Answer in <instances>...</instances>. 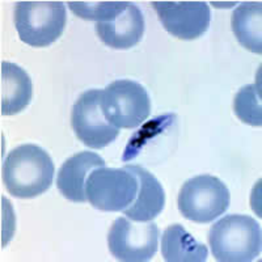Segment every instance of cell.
Wrapping results in <instances>:
<instances>
[{
    "instance_id": "9c48e42d",
    "label": "cell",
    "mask_w": 262,
    "mask_h": 262,
    "mask_svg": "<svg viewBox=\"0 0 262 262\" xmlns=\"http://www.w3.org/2000/svg\"><path fill=\"white\" fill-rule=\"evenodd\" d=\"M164 29L179 39L202 37L210 27L211 9L206 2H152Z\"/></svg>"
},
{
    "instance_id": "5b68a950",
    "label": "cell",
    "mask_w": 262,
    "mask_h": 262,
    "mask_svg": "<svg viewBox=\"0 0 262 262\" xmlns=\"http://www.w3.org/2000/svg\"><path fill=\"white\" fill-rule=\"evenodd\" d=\"M138 179L127 168L100 167L91 172L85 182L86 201L100 211H123L134 202Z\"/></svg>"
},
{
    "instance_id": "52a82bcc",
    "label": "cell",
    "mask_w": 262,
    "mask_h": 262,
    "mask_svg": "<svg viewBox=\"0 0 262 262\" xmlns=\"http://www.w3.org/2000/svg\"><path fill=\"white\" fill-rule=\"evenodd\" d=\"M160 231L154 222H135L118 217L107 235V245L118 261L146 262L155 256Z\"/></svg>"
},
{
    "instance_id": "8992f818",
    "label": "cell",
    "mask_w": 262,
    "mask_h": 262,
    "mask_svg": "<svg viewBox=\"0 0 262 262\" xmlns=\"http://www.w3.org/2000/svg\"><path fill=\"white\" fill-rule=\"evenodd\" d=\"M102 109L118 128H135L151 114V100L146 88L137 81L116 80L102 91Z\"/></svg>"
},
{
    "instance_id": "2e32d148",
    "label": "cell",
    "mask_w": 262,
    "mask_h": 262,
    "mask_svg": "<svg viewBox=\"0 0 262 262\" xmlns=\"http://www.w3.org/2000/svg\"><path fill=\"white\" fill-rule=\"evenodd\" d=\"M233 111L237 118L253 127L262 126L261 88L257 84L243 86L235 96Z\"/></svg>"
},
{
    "instance_id": "e0dca14e",
    "label": "cell",
    "mask_w": 262,
    "mask_h": 262,
    "mask_svg": "<svg viewBox=\"0 0 262 262\" xmlns=\"http://www.w3.org/2000/svg\"><path fill=\"white\" fill-rule=\"evenodd\" d=\"M128 3L130 2H69V8L78 17L102 23L116 17Z\"/></svg>"
},
{
    "instance_id": "6da1fadb",
    "label": "cell",
    "mask_w": 262,
    "mask_h": 262,
    "mask_svg": "<svg viewBox=\"0 0 262 262\" xmlns=\"http://www.w3.org/2000/svg\"><path fill=\"white\" fill-rule=\"evenodd\" d=\"M53 159L36 144H21L7 155L2 177L7 191L16 198H34L50 189L54 180Z\"/></svg>"
},
{
    "instance_id": "8fae6325",
    "label": "cell",
    "mask_w": 262,
    "mask_h": 262,
    "mask_svg": "<svg viewBox=\"0 0 262 262\" xmlns=\"http://www.w3.org/2000/svg\"><path fill=\"white\" fill-rule=\"evenodd\" d=\"M100 167H105V160L95 152L84 151L71 156L58 172V190L71 202H88L85 195L86 179L93 169Z\"/></svg>"
},
{
    "instance_id": "9a60e30c",
    "label": "cell",
    "mask_w": 262,
    "mask_h": 262,
    "mask_svg": "<svg viewBox=\"0 0 262 262\" xmlns=\"http://www.w3.org/2000/svg\"><path fill=\"white\" fill-rule=\"evenodd\" d=\"M231 25L240 45L258 55L262 53L261 2H244L236 7Z\"/></svg>"
},
{
    "instance_id": "4fadbf2b",
    "label": "cell",
    "mask_w": 262,
    "mask_h": 262,
    "mask_svg": "<svg viewBox=\"0 0 262 262\" xmlns=\"http://www.w3.org/2000/svg\"><path fill=\"white\" fill-rule=\"evenodd\" d=\"M2 116H15L30 104L33 83L29 75L12 62H2L0 70Z\"/></svg>"
},
{
    "instance_id": "7c38bea8",
    "label": "cell",
    "mask_w": 262,
    "mask_h": 262,
    "mask_svg": "<svg viewBox=\"0 0 262 262\" xmlns=\"http://www.w3.org/2000/svg\"><path fill=\"white\" fill-rule=\"evenodd\" d=\"M138 179V193L134 202L123 210V214L134 222H151L155 219L164 209L165 193L152 173L139 165H126Z\"/></svg>"
},
{
    "instance_id": "ba28073f",
    "label": "cell",
    "mask_w": 262,
    "mask_h": 262,
    "mask_svg": "<svg viewBox=\"0 0 262 262\" xmlns=\"http://www.w3.org/2000/svg\"><path fill=\"white\" fill-rule=\"evenodd\" d=\"M71 126L76 138L93 149L109 146L119 134V128L105 116L100 90H88L79 96L72 106Z\"/></svg>"
},
{
    "instance_id": "30bf717a",
    "label": "cell",
    "mask_w": 262,
    "mask_h": 262,
    "mask_svg": "<svg viewBox=\"0 0 262 262\" xmlns=\"http://www.w3.org/2000/svg\"><path fill=\"white\" fill-rule=\"evenodd\" d=\"M96 33L105 45L116 50H127L142 41L144 34V16L138 6H128L114 18L96 23Z\"/></svg>"
},
{
    "instance_id": "7a4b0ae2",
    "label": "cell",
    "mask_w": 262,
    "mask_h": 262,
    "mask_svg": "<svg viewBox=\"0 0 262 262\" xmlns=\"http://www.w3.org/2000/svg\"><path fill=\"white\" fill-rule=\"evenodd\" d=\"M209 245L221 262H250L261 254V227L248 215H227L210 228Z\"/></svg>"
},
{
    "instance_id": "277c9868",
    "label": "cell",
    "mask_w": 262,
    "mask_h": 262,
    "mask_svg": "<svg viewBox=\"0 0 262 262\" xmlns=\"http://www.w3.org/2000/svg\"><path fill=\"white\" fill-rule=\"evenodd\" d=\"M229 190L223 181L210 174L188 180L179 194V210L188 221L198 224L211 223L228 210Z\"/></svg>"
},
{
    "instance_id": "3957f363",
    "label": "cell",
    "mask_w": 262,
    "mask_h": 262,
    "mask_svg": "<svg viewBox=\"0 0 262 262\" xmlns=\"http://www.w3.org/2000/svg\"><path fill=\"white\" fill-rule=\"evenodd\" d=\"M67 23L63 2H17L15 27L18 37L32 48H48L62 36Z\"/></svg>"
},
{
    "instance_id": "5bb4252c",
    "label": "cell",
    "mask_w": 262,
    "mask_h": 262,
    "mask_svg": "<svg viewBox=\"0 0 262 262\" xmlns=\"http://www.w3.org/2000/svg\"><path fill=\"white\" fill-rule=\"evenodd\" d=\"M161 253L168 262H203L207 259V247L198 243L184 226L168 227L161 238Z\"/></svg>"
}]
</instances>
